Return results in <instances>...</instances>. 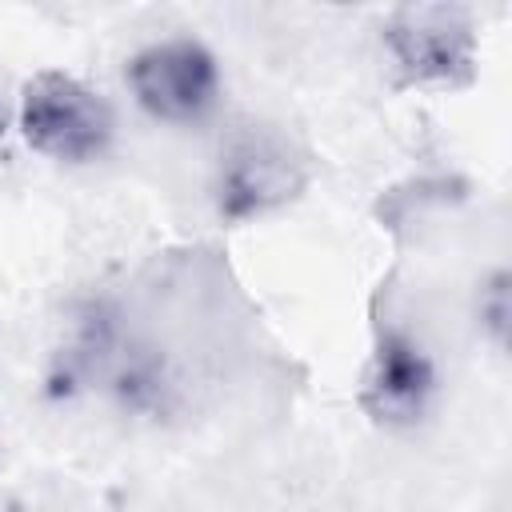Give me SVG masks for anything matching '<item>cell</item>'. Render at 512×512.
<instances>
[{
    "instance_id": "1",
    "label": "cell",
    "mask_w": 512,
    "mask_h": 512,
    "mask_svg": "<svg viewBox=\"0 0 512 512\" xmlns=\"http://www.w3.org/2000/svg\"><path fill=\"white\" fill-rule=\"evenodd\" d=\"M20 132L32 152L60 164H92L116 140L112 104L68 72H36L20 96Z\"/></svg>"
},
{
    "instance_id": "2",
    "label": "cell",
    "mask_w": 512,
    "mask_h": 512,
    "mask_svg": "<svg viewBox=\"0 0 512 512\" xmlns=\"http://www.w3.org/2000/svg\"><path fill=\"white\" fill-rule=\"evenodd\" d=\"M124 84L140 112L160 124H200L220 104V64L192 36L152 40L124 64Z\"/></svg>"
},
{
    "instance_id": "3",
    "label": "cell",
    "mask_w": 512,
    "mask_h": 512,
    "mask_svg": "<svg viewBox=\"0 0 512 512\" xmlns=\"http://www.w3.org/2000/svg\"><path fill=\"white\" fill-rule=\"evenodd\" d=\"M304 188V168L272 132H244L220 160L216 200L224 216H260Z\"/></svg>"
},
{
    "instance_id": "4",
    "label": "cell",
    "mask_w": 512,
    "mask_h": 512,
    "mask_svg": "<svg viewBox=\"0 0 512 512\" xmlns=\"http://www.w3.org/2000/svg\"><path fill=\"white\" fill-rule=\"evenodd\" d=\"M432 396H436V364L428 348L404 328L384 332L360 384V404L368 408V416L388 428H408L428 412Z\"/></svg>"
},
{
    "instance_id": "5",
    "label": "cell",
    "mask_w": 512,
    "mask_h": 512,
    "mask_svg": "<svg viewBox=\"0 0 512 512\" xmlns=\"http://www.w3.org/2000/svg\"><path fill=\"white\" fill-rule=\"evenodd\" d=\"M384 40L408 84H456L472 68V28L452 8H404Z\"/></svg>"
},
{
    "instance_id": "6",
    "label": "cell",
    "mask_w": 512,
    "mask_h": 512,
    "mask_svg": "<svg viewBox=\"0 0 512 512\" xmlns=\"http://www.w3.org/2000/svg\"><path fill=\"white\" fill-rule=\"evenodd\" d=\"M480 320H484V328L492 332V340L504 344V336H508V276H504V272H496V276L488 280L484 300H480Z\"/></svg>"
},
{
    "instance_id": "7",
    "label": "cell",
    "mask_w": 512,
    "mask_h": 512,
    "mask_svg": "<svg viewBox=\"0 0 512 512\" xmlns=\"http://www.w3.org/2000/svg\"><path fill=\"white\" fill-rule=\"evenodd\" d=\"M0 132H4V100H0Z\"/></svg>"
}]
</instances>
